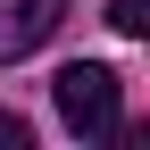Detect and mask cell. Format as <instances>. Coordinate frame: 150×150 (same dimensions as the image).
Segmentation results:
<instances>
[{
	"mask_svg": "<svg viewBox=\"0 0 150 150\" xmlns=\"http://www.w3.org/2000/svg\"><path fill=\"white\" fill-rule=\"evenodd\" d=\"M50 100H59V117H67V134H83V142H108L117 134V75H108L100 59H75L50 75Z\"/></svg>",
	"mask_w": 150,
	"mask_h": 150,
	"instance_id": "obj_1",
	"label": "cell"
},
{
	"mask_svg": "<svg viewBox=\"0 0 150 150\" xmlns=\"http://www.w3.org/2000/svg\"><path fill=\"white\" fill-rule=\"evenodd\" d=\"M59 25H67V0H0V67L33 59Z\"/></svg>",
	"mask_w": 150,
	"mask_h": 150,
	"instance_id": "obj_2",
	"label": "cell"
},
{
	"mask_svg": "<svg viewBox=\"0 0 150 150\" xmlns=\"http://www.w3.org/2000/svg\"><path fill=\"white\" fill-rule=\"evenodd\" d=\"M108 25L117 33H150V0H108Z\"/></svg>",
	"mask_w": 150,
	"mask_h": 150,
	"instance_id": "obj_3",
	"label": "cell"
},
{
	"mask_svg": "<svg viewBox=\"0 0 150 150\" xmlns=\"http://www.w3.org/2000/svg\"><path fill=\"white\" fill-rule=\"evenodd\" d=\"M8 142L25 150V117H8V108H0V150H8Z\"/></svg>",
	"mask_w": 150,
	"mask_h": 150,
	"instance_id": "obj_4",
	"label": "cell"
}]
</instances>
